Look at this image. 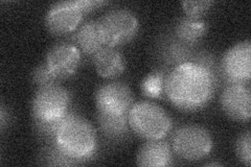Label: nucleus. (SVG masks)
<instances>
[{"instance_id": "nucleus-1", "label": "nucleus", "mask_w": 251, "mask_h": 167, "mask_svg": "<svg viewBox=\"0 0 251 167\" xmlns=\"http://www.w3.org/2000/svg\"><path fill=\"white\" fill-rule=\"evenodd\" d=\"M217 83L207 69L186 62L173 67L167 75L164 91L173 106L182 112H197L215 96Z\"/></svg>"}, {"instance_id": "nucleus-2", "label": "nucleus", "mask_w": 251, "mask_h": 167, "mask_svg": "<svg viewBox=\"0 0 251 167\" xmlns=\"http://www.w3.org/2000/svg\"><path fill=\"white\" fill-rule=\"evenodd\" d=\"M54 145L78 164L91 160L99 146L96 128L85 117L72 111L57 132Z\"/></svg>"}, {"instance_id": "nucleus-3", "label": "nucleus", "mask_w": 251, "mask_h": 167, "mask_svg": "<svg viewBox=\"0 0 251 167\" xmlns=\"http://www.w3.org/2000/svg\"><path fill=\"white\" fill-rule=\"evenodd\" d=\"M128 121L132 133L146 141L164 139L173 129L170 114L151 100L134 102L128 113Z\"/></svg>"}, {"instance_id": "nucleus-4", "label": "nucleus", "mask_w": 251, "mask_h": 167, "mask_svg": "<svg viewBox=\"0 0 251 167\" xmlns=\"http://www.w3.org/2000/svg\"><path fill=\"white\" fill-rule=\"evenodd\" d=\"M171 146L177 157L188 162L206 158L214 148L210 132L200 124H184L178 128L171 139Z\"/></svg>"}, {"instance_id": "nucleus-5", "label": "nucleus", "mask_w": 251, "mask_h": 167, "mask_svg": "<svg viewBox=\"0 0 251 167\" xmlns=\"http://www.w3.org/2000/svg\"><path fill=\"white\" fill-rule=\"evenodd\" d=\"M70 92L59 83L39 87L31 100V117L41 122L59 120L70 112Z\"/></svg>"}, {"instance_id": "nucleus-6", "label": "nucleus", "mask_w": 251, "mask_h": 167, "mask_svg": "<svg viewBox=\"0 0 251 167\" xmlns=\"http://www.w3.org/2000/svg\"><path fill=\"white\" fill-rule=\"evenodd\" d=\"M106 36L107 46L119 47L130 43L139 31L136 15L128 9H113L100 19Z\"/></svg>"}, {"instance_id": "nucleus-7", "label": "nucleus", "mask_w": 251, "mask_h": 167, "mask_svg": "<svg viewBox=\"0 0 251 167\" xmlns=\"http://www.w3.org/2000/svg\"><path fill=\"white\" fill-rule=\"evenodd\" d=\"M97 112L108 116L128 115L134 105V95L130 87L120 81L105 83L94 95Z\"/></svg>"}, {"instance_id": "nucleus-8", "label": "nucleus", "mask_w": 251, "mask_h": 167, "mask_svg": "<svg viewBox=\"0 0 251 167\" xmlns=\"http://www.w3.org/2000/svg\"><path fill=\"white\" fill-rule=\"evenodd\" d=\"M85 15L77 0L57 2L47 10L44 23L50 35L67 36L78 28Z\"/></svg>"}, {"instance_id": "nucleus-9", "label": "nucleus", "mask_w": 251, "mask_h": 167, "mask_svg": "<svg viewBox=\"0 0 251 167\" xmlns=\"http://www.w3.org/2000/svg\"><path fill=\"white\" fill-rule=\"evenodd\" d=\"M224 82L247 83L251 78V42L249 40L231 46L224 53L220 64Z\"/></svg>"}, {"instance_id": "nucleus-10", "label": "nucleus", "mask_w": 251, "mask_h": 167, "mask_svg": "<svg viewBox=\"0 0 251 167\" xmlns=\"http://www.w3.org/2000/svg\"><path fill=\"white\" fill-rule=\"evenodd\" d=\"M82 52L73 42L62 41L51 46L46 53L45 63L59 81L73 76L80 67Z\"/></svg>"}, {"instance_id": "nucleus-11", "label": "nucleus", "mask_w": 251, "mask_h": 167, "mask_svg": "<svg viewBox=\"0 0 251 167\" xmlns=\"http://www.w3.org/2000/svg\"><path fill=\"white\" fill-rule=\"evenodd\" d=\"M224 114L237 122H248L251 118V89L247 83L227 84L220 96Z\"/></svg>"}, {"instance_id": "nucleus-12", "label": "nucleus", "mask_w": 251, "mask_h": 167, "mask_svg": "<svg viewBox=\"0 0 251 167\" xmlns=\"http://www.w3.org/2000/svg\"><path fill=\"white\" fill-rule=\"evenodd\" d=\"M171 143L164 139L147 140L138 149L136 165L143 167H166L174 161Z\"/></svg>"}, {"instance_id": "nucleus-13", "label": "nucleus", "mask_w": 251, "mask_h": 167, "mask_svg": "<svg viewBox=\"0 0 251 167\" xmlns=\"http://www.w3.org/2000/svg\"><path fill=\"white\" fill-rule=\"evenodd\" d=\"M75 42L82 53L93 57L107 46L106 36L100 20L84 22L76 29Z\"/></svg>"}, {"instance_id": "nucleus-14", "label": "nucleus", "mask_w": 251, "mask_h": 167, "mask_svg": "<svg viewBox=\"0 0 251 167\" xmlns=\"http://www.w3.org/2000/svg\"><path fill=\"white\" fill-rule=\"evenodd\" d=\"M92 62L97 73L106 79L120 77L127 68L124 54L115 47L106 46L93 55Z\"/></svg>"}, {"instance_id": "nucleus-15", "label": "nucleus", "mask_w": 251, "mask_h": 167, "mask_svg": "<svg viewBox=\"0 0 251 167\" xmlns=\"http://www.w3.org/2000/svg\"><path fill=\"white\" fill-rule=\"evenodd\" d=\"M96 119L100 132L108 140L114 142L123 141L127 139L132 133L128 121V115L108 116L97 112Z\"/></svg>"}, {"instance_id": "nucleus-16", "label": "nucleus", "mask_w": 251, "mask_h": 167, "mask_svg": "<svg viewBox=\"0 0 251 167\" xmlns=\"http://www.w3.org/2000/svg\"><path fill=\"white\" fill-rule=\"evenodd\" d=\"M208 26L202 19L183 17L174 27V35L177 40L186 45L196 46L206 35Z\"/></svg>"}, {"instance_id": "nucleus-17", "label": "nucleus", "mask_w": 251, "mask_h": 167, "mask_svg": "<svg viewBox=\"0 0 251 167\" xmlns=\"http://www.w3.org/2000/svg\"><path fill=\"white\" fill-rule=\"evenodd\" d=\"M195 46L186 45L175 39L164 45L162 49V60L169 66L175 67L186 62H192L196 54Z\"/></svg>"}, {"instance_id": "nucleus-18", "label": "nucleus", "mask_w": 251, "mask_h": 167, "mask_svg": "<svg viewBox=\"0 0 251 167\" xmlns=\"http://www.w3.org/2000/svg\"><path fill=\"white\" fill-rule=\"evenodd\" d=\"M170 70L157 69L145 76L140 83V91L149 99H160L166 95L164 85Z\"/></svg>"}, {"instance_id": "nucleus-19", "label": "nucleus", "mask_w": 251, "mask_h": 167, "mask_svg": "<svg viewBox=\"0 0 251 167\" xmlns=\"http://www.w3.org/2000/svg\"><path fill=\"white\" fill-rule=\"evenodd\" d=\"M39 160L43 165L50 166H73L78 165L77 162L72 160L64 154H62L54 144H47L40 153Z\"/></svg>"}, {"instance_id": "nucleus-20", "label": "nucleus", "mask_w": 251, "mask_h": 167, "mask_svg": "<svg viewBox=\"0 0 251 167\" xmlns=\"http://www.w3.org/2000/svg\"><path fill=\"white\" fill-rule=\"evenodd\" d=\"M235 154L239 160L246 166L251 165V131L243 132L235 142Z\"/></svg>"}, {"instance_id": "nucleus-21", "label": "nucleus", "mask_w": 251, "mask_h": 167, "mask_svg": "<svg viewBox=\"0 0 251 167\" xmlns=\"http://www.w3.org/2000/svg\"><path fill=\"white\" fill-rule=\"evenodd\" d=\"M211 0H199V1H182L181 6L188 18L201 19L214 5Z\"/></svg>"}, {"instance_id": "nucleus-22", "label": "nucleus", "mask_w": 251, "mask_h": 167, "mask_svg": "<svg viewBox=\"0 0 251 167\" xmlns=\"http://www.w3.org/2000/svg\"><path fill=\"white\" fill-rule=\"evenodd\" d=\"M31 79H33V83L39 87H42L45 85H50V84H57L60 81L54 76L50 68L47 67L45 61L41 64H39L33 71V74H31Z\"/></svg>"}, {"instance_id": "nucleus-23", "label": "nucleus", "mask_w": 251, "mask_h": 167, "mask_svg": "<svg viewBox=\"0 0 251 167\" xmlns=\"http://www.w3.org/2000/svg\"><path fill=\"white\" fill-rule=\"evenodd\" d=\"M77 1L85 14H88L107 3L106 1H103V0H77Z\"/></svg>"}, {"instance_id": "nucleus-24", "label": "nucleus", "mask_w": 251, "mask_h": 167, "mask_svg": "<svg viewBox=\"0 0 251 167\" xmlns=\"http://www.w3.org/2000/svg\"><path fill=\"white\" fill-rule=\"evenodd\" d=\"M10 120H11L10 111L4 107V105H1V108H0V129H1V132L4 131L6 126H9Z\"/></svg>"}, {"instance_id": "nucleus-25", "label": "nucleus", "mask_w": 251, "mask_h": 167, "mask_svg": "<svg viewBox=\"0 0 251 167\" xmlns=\"http://www.w3.org/2000/svg\"><path fill=\"white\" fill-rule=\"evenodd\" d=\"M205 166H221V164H219V163H207V164H205Z\"/></svg>"}]
</instances>
